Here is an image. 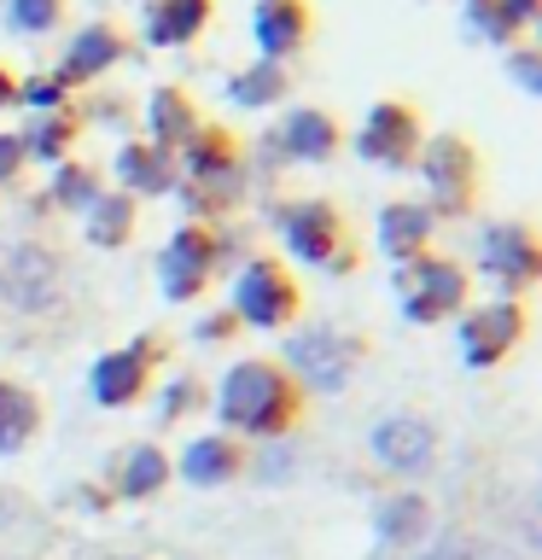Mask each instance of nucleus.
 Wrapping results in <instances>:
<instances>
[{
    "label": "nucleus",
    "mask_w": 542,
    "mask_h": 560,
    "mask_svg": "<svg viewBox=\"0 0 542 560\" xmlns=\"http://www.w3.org/2000/svg\"><path fill=\"white\" fill-rule=\"evenodd\" d=\"M216 415L227 420V427H239V432L274 438V432L297 415V397H292V385H286V374H280V368H269V362H239V368H227V380H222Z\"/></svg>",
    "instance_id": "obj_1"
},
{
    "label": "nucleus",
    "mask_w": 542,
    "mask_h": 560,
    "mask_svg": "<svg viewBox=\"0 0 542 560\" xmlns=\"http://www.w3.org/2000/svg\"><path fill=\"white\" fill-rule=\"evenodd\" d=\"M181 192L192 210L227 205L239 192V152L222 129H199L181 147Z\"/></svg>",
    "instance_id": "obj_2"
},
{
    "label": "nucleus",
    "mask_w": 542,
    "mask_h": 560,
    "mask_svg": "<svg viewBox=\"0 0 542 560\" xmlns=\"http://www.w3.org/2000/svg\"><path fill=\"white\" fill-rule=\"evenodd\" d=\"M414 164H420V175H426L437 210H467L472 205V192H479V152H472L461 135L420 140Z\"/></svg>",
    "instance_id": "obj_3"
},
{
    "label": "nucleus",
    "mask_w": 542,
    "mask_h": 560,
    "mask_svg": "<svg viewBox=\"0 0 542 560\" xmlns=\"http://www.w3.org/2000/svg\"><path fill=\"white\" fill-rule=\"evenodd\" d=\"M356 339L339 327H327V322H315L304 332H292L286 339V362H292V374L297 380H309L315 392H339V385L350 380V368H356Z\"/></svg>",
    "instance_id": "obj_4"
},
{
    "label": "nucleus",
    "mask_w": 542,
    "mask_h": 560,
    "mask_svg": "<svg viewBox=\"0 0 542 560\" xmlns=\"http://www.w3.org/2000/svg\"><path fill=\"white\" fill-rule=\"evenodd\" d=\"M397 292H402V315L409 322H444V315L461 310L467 275L455 262H437V257H409L397 275Z\"/></svg>",
    "instance_id": "obj_5"
},
{
    "label": "nucleus",
    "mask_w": 542,
    "mask_h": 560,
    "mask_svg": "<svg viewBox=\"0 0 542 560\" xmlns=\"http://www.w3.org/2000/svg\"><path fill=\"white\" fill-rule=\"evenodd\" d=\"M356 152L367 164H385V170H409L414 152H420V112L402 100H379L367 112L362 135H356Z\"/></svg>",
    "instance_id": "obj_6"
},
{
    "label": "nucleus",
    "mask_w": 542,
    "mask_h": 560,
    "mask_svg": "<svg viewBox=\"0 0 542 560\" xmlns=\"http://www.w3.org/2000/svg\"><path fill=\"white\" fill-rule=\"evenodd\" d=\"M367 450H374V462L385 472H397V479H420V472H432V462H437V432L420 415H391V420H379V427H374Z\"/></svg>",
    "instance_id": "obj_7"
},
{
    "label": "nucleus",
    "mask_w": 542,
    "mask_h": 560,
    "mask_svg": "<svg viewBox=\"0 0 542 560\" xmlns=\"http://www.w3.org/2000/svg\"><path fill=\"white\" fill-rule=\"evenodd\" d=\"M280 234H286L292 257L309 262V269H339V262H344L339 210L321 205V199H304V205H286V210H280Z\"/></svg>",
    "instance_id": "obj_8"
},
{
    "label": "nucleus",
    "mask_w": 542,
    "mask_h": 560,
    "mask_svg": "<svg viewBox=\"0 0 542 560\" xmlns=\"http://www.w3.org/2000/svg\"><path fill=\"white\" fill-rule=\"evenodd\" d=\"M0 298L17 310H47L59 298V257L42 245H7L0 252Z\"/></svg>",
    "instance_id": "obj_9"
},
{
    "label": "nucleus",
    "mask_w": 542,
    "mask_h": 560,
    "mask_svg": "<svg viewBox=\"0 0 542 560\" xmlns=\"http://www.w3.org/2000/svg\"><path fill=\"white\" fill-rule=\"evenodd\" d=\"M297 310V287L286 280V269L274 262H245L234 280V315L251 327H280Z\"/></svg>",
    "instance_id": "obj_10"
},
{
    "label": "nucleus",
    "mask_w": 542,
    "mask_h": 560,
    "mask_svg": "<svg viewBox=\"0 0 542 560\" xmlns=\"http://www.w3.org/2000/svg\"><path fill=\"white\" fill-rule=\"evenodd\" d=\"M157 269H164V292L169 298H192L210 280V269H216V240H210L204 228H181V234L164 245Z\"/></svg>",
    "instance_id": "obj_11"
},
{
    "label": "nucleus",
    "mask_w": 542,
    "mask_h": 560,
    "mask_svg": "<svg viewBox=\"0 0 542 560\" xmlns=\"http://www.w3.org/2000/svg\"><path fill=\"white\" fill-rule=\"evenodd\" d=\"M519 310L514 304H490V310H472L467 322H461V357L467 368H490V362H502L507 350L519 345Z\"/></svg>",
    "instance_id": "obj_12"
},
{
    "label": "nucleus",
    "mask_w": 542,
    "mask_h": 560,
    "mask_svg": "<svg viewBox=\"0 0 542 560\" xmlns=\"http://www.w3.org/2000/svg\"><path fill=\"white\" fill-rule=\"evenodd\" d=\"M251 35H257V47H262V59H269V65L292 59V52L309 42V7H304V0H257Z\"/></svg>",
    "instance_id": "obj_13"
},
{
    "label": "nucleus",
    "mask_w": 542,
    "mask_h": 560,
    "mask_svg": "<svg viewBox=\"0 0 542 560\" xmlns=\"http://www.w3.org/2000/svg\"><path fill=\"white\" fill-rule=\"evenodd\" d=\"M332 147H339V122L315 105L292 112L274 129V158H292V164H321V158H332Z\"/></svg>",
    "instance_id": "obj_14"
},
{
    "label": "nucleus",
    "mask_w": 542,
    "mask_h": 560,
    "mask_svg": "<svg viewBox=\"0 0 542 560\" xmlns=\"http://www.w3.org/2000/svg\"><path fill=\"white\" fill-rule=\"evenodd\" d=\"M479 262H484V275H496V280H531L537 275V240H531V228H519V222H496L490 234L479 240Z\"/></svg>",
    "instance_id": "obj_15"
},
{
    "label": "nucleus",
    "mask_w": 542,
    "mask_h": 560,
    "mask_svg": "<svg viewBox=\"0 0 542 560\" xmlns=\"http://www.w3.org/2000/svg\"><path fill=\"white\" fill-rule=\"evenodd\" d=\"M146 357H152V345L140 339L129 350H111V357H99L94 362V402H105V409H117V402H129L140 385H146Z\"/></svg>",
    "instance_id": "obj_16"
},
{
    "label": "nucleus",
    "mask_w": 542,
    "mask_h": 560,
    "mask_svg": "<svg viewBox=\"0 0 542 560\" xmlns=\"http://www.w3.org/2000/svg\"><path fill=\"white\" fill-rule=\"evenodd\" d=\"M374 532H379V549L391 555H414L432 532V508L420 497H385L379 514H374Z\"/></svg>",
    "instance_id": "obj_17"
},
{
    "label": "nucleus",
    "mask_w": 542,
    "mask_h": 560,
    "mask_svg": "<svg viewBox=\"0 0 542 560\" xmlns=\"http://www.w3.org/2000/svg\"><path fill=\"white\" fill-rule=\"evenodd\" d=\"M210 24V0H152L146 7V42L152 47H187Z\"/></svg>",
    "instance_id": "obj_18"
},
{
    "label": "nucleus",
    "mask_w": 542,
    "mask_h": 560,
    "mask_svg": "<svg viewBox=\"0 0 542 560\" xmlns=\"http://www.w3.org/2000/svg\"><path fill=\"white\" fill-rule=\"evenodd\" d=\"M146 122H152V147H164L169 158H175L192 135L204 129L199 112H192V100L181 94V88H157L152 105H146Z\"/></svg>",
    "instance_id": "obj_19"
},
{
    "label": "nucleus",
    "mask_w": 542,
    "mask_h": 560,
    "mask_svg": "<svg viewBox=\"0 0 542 560\" xmlns=\"http://www.w3.org/2000/svg\"><path fill=\"white\" fill-rule=\"evenodd\" d=\"M117 59H122V35L111 24H87L76 42H70V52H64L59 82H87V77H99V70H111Z\"/></svg>",
    "instance_id": "obj_20"
},
{
    "label": "nucleus",
    "mask_w": 542,
    "mask_h": 560,
    "mask_svg": "<svg viewBox=\"0 0 542 560\" xmlns=\"http://www.w3.org/2000/svg\"><path fill=\"white\" fill-rule=\"evenodd\" d=\"M117 182L122 192H169L175 187V158L152 140H134V147L117 152Z\"/></svg>",
    "instance_id": "obj_21"
},
{
    "label": "nucleus",
    "mask_w": 542,
    "mask_h": 560,
    "mask_svg": "<svg viewBox=\"0 0 542 560\" xmlns=\"http://www.w3.org/2000/svg\"><path fill=\"white\" fill-rule=\"evenodd\" d=\"M432 240V205H385L379 210V245L385 257L409 262L420 257V245Z\"/></svg>",
    "instance_id": "obj_22"
},
{
    "label": "nucleus",
    "mask_w": 542,
    "mask_h": 560,
    "mask_svg": "<svg viewBox=\"0 0 542 560\" xmlns=\"http://www.w3.org/2000/svg\"><path fill=\"white\" fill-rule=\"evenodd\" d=\"M42 427V402H35L24 385L0 380V455H17Z\"/></svg>",
    "instance_id": "obj_23"
},
{
    "label": "nucleus",
    "mask_w": 542,
    "mask_h": 560,
    "mask_svg": "<svg viewBox=\"0 0 542 560\" xmlns=\"http://www.w3.org/2000/svg\"><path fill=\"white\" fill-rule=\"evenodd\" d=\"M467 24L484 42H507L514 30L537 24V0H467Z\"/></svg>",
    "instance_id": "obj_24"
},
{
    "label": "nucleus",
    "mask_w": 542,
    "mask_h": 560,
    "mask_svg": "<svg viewBox=\"0 0 542 560\" xmlns=\"http://www.w3.org/2000/svg\"><path fill=\"white\" fill-rule=\"evenodd\" d=\"M239 472V450L227 444V438L216 432V438H199V444H192L187 455H181V479L187 485H222V479H234Z\"/></svg>",
    "instance_id": "obj_25"
},
{
    "label": "nucleus",
    "mask_w": 542,
    "mask_h": 560,
    "mask_svg": "<svg viewBox=\"0 0 542 560\" xmlns=\"http://www.w3.org/2000/svg\"><path fill=\"white\" fill-rule=\"evenodd\" d=\"M134 228V199L129 192H99L94 205H87V240L94 245H122Z\"/></svg>",
    "instance_id": "obj_26"
},
{
    "label": "nucleus",
    "mask_w": 542,
    "mask_h": 560,
    "mask_svg": "<svg viewBox=\"0 0 542 560\" xmlns=\"http://www.w3.org/2000/svg\"><path fill=\"white\" fill-rule=\"evenodd\" d=\"M164 479H169V462L157 450H129V462H122V472H117V490L129 502H140V497H152V490H164Z\"/></svg>",
    "instance_id": "obj_27"
},
{
    "label": "nucleus",
    "mask_w": 542,
    "mask_h": 560,
    "mask_svg": "<svg viewBox=\"0 0 542 560\" xmlns=\"http://www.w3.org/2000/svg\"><path fill=\"white\" fill-rule=\"evenodd\" d=\"M280 94H286V70L269 65V59H257L251 70H239V77L227 82V100L234 105H274Z\"/></svg>",
    "instance_id": "obj_28"
},
{
    "label": "nucleus",
    "mask_w": 542,
    "mask_h": 560,
    "mask_svg": "<svg viewBox=\"0 0 542 560\" xmlns=\"http://www.w3.org/2000/svg\"><path fill=\"white\" fill-rule=\"evenodd\" d=\"M7 18H12V30H24V35H47L64 18V0H12Z\"/></svg>",
    "instance_id": "obj_29"
},
{
    "label": "nucleus",
    "mask_w": 542,
    "mask_h": 560,
    "mask_svg": "<svg viewBox=\"0 0 542 560\" xmlns=\"http://www.w3.org/2000/svg\"><path fill=\"white\" fill-rule=\"evenodd\" d=\"M70 135H76V122H70V117H42L30 135H17V140H24V152H35V158H59L70 147Z\"/></svg>",
    "instance_id": "obj_30"
},
{
    "label": "nucleus",
    "mask_w": 542,
    "mask_h": 560,
    "mask_svg": "<svg viewBox=\"0 0 542 560\" xmlns=\"http://www.w3.org/2000/svg\"><path fill=\"white\" fill-rule=\"evenodd\" d=\"M52 199L70 205V210H87L99 199V182L87 170H59V175H52Z\"/></svg>",
    "instance_id": "obj_31"
},
{
    "label": "nucleus",
    "mask_w": 542,
    "mask_h": 560,
    "mask_svg": "<svg viewBox=\"0 0 542 560\" xmlns=\"http://www.w3.org/2000/svg\"><path fill=\"white\" fill-rule=\"evenodd\" d=\"M59 94H64V82H59V77H52V82H24V88H17V100L35 105V112H52V105H59Z\"/></svg>",
    "instance_id": "obj_32"
},
{
    "label": "nucleus",
    "mask_w": 542,
    "mask_h": 560,
    "mask_svg": "<svg viewBox=\"0 0 542 560\" xmlns=\"http://www.w3.org/2000/svg\"><path fill=\"white\" fill-rule=\"evenodd\" d=\"M24 140H17V135H0V182H12V175L17 170H24Z\"/></svg>",
    "instance_id": "obj_33"
},
{
    "label": "nucleus",
    "mask_w": 542,
    "mask_h": 560,
    "mask_svg": "<svg viewBox=\"0 0 542 560\" xmlns=\"http://www.w3.org/2000/svg\"><path fill=\"white\" fill-rule=\"evenodd\" d=\"M437 560H514V555L496 549V542H467V549H449V555H437Z\"/></svg>",
    "instance_id": "obj_34"
},
{
    "label": "nucleus",
    "mask_w": 542,
    "mask_h": 560,
    "mask_svg": "<svg viewBox=\"0 0 542 560\" xmlns=\"http://www.w3.org/2000/svg\"><path fill=\"white\" fill-rule=\"evenodd\" d=\"M514 77H519V88H525V94H537V52L531 47H525V52H514Z\"/></svg>",
    "instance_id": "obj_35"
},
{
    "label": "nucleus",
    "mask_w": 542,
    "mask_h": 560,
    "mask_svg": "<svg viewBox=\"0 0 542 560\" xmlns=\"http://www.w3.org/2000/svg\"><path fill=\"white\" fill-rule=\"evenodd\" d=\"M181 402H192V385H187V380L164 392V415H181Z\"/></svg>",
    "instance_id": "obj_36"
},
{
    "label": "nucleus",
    "mask_w": 542,
    "mask_h": 560,
    "mask_svg": "<svg viewBox=\"0 0 542 560\" xmlns=\"http://www.w3.org/2000/svg\"><path fill=\"white\" fill-rule=\"evenodd\" d=\"M17 100V82L7 77V65H0V105H12Z\"/></svg>",
    "instance_id": "obj_37"
},
{
    "label": "nucleus",
    "mask_w": 542,
    "mask_h": 560,
    "mask_svg": "<svg viewBox=\"0 0 542 560\" xmlns=\"http://www.w3.org/2000/svg\"><path fill=\"white\" fill-rule=\"evenodd\" d=\"M367 560H437V555H391V549H374Z\"/></svg>",
    "instance_id": "obj_38"
}]
</instances>
